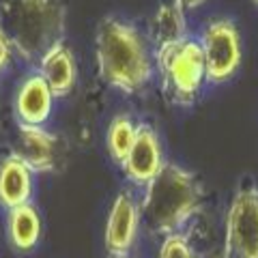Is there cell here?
Returning a JSON list of instances; mask_svg holds the SVG:
<instances>
[{"label": "cell", "instance_id": "1", "mask_svg": "<svg viewBox=\"0 0 258 258\" xmlns=\"http://www.w3.org/2000/svg\"><path fill=\"white\" fill-rule=\"evenodd\" d=\"M99 76L123 93H136L151 78V58L138 28L116 18L99 22L95 35Z\"/></svg>", "mask_w": 258, "mask_h": 258}, {"label": "cell", "instance_id": "2", "mask_svg": "<svg viewBox=\"0 0 258 258\" xmlns=\"http://www.w3.org/2000/svg\"><path fill=\"white\" fill-rule=\"evenodd\" d=\"M200 185L191 172L174 164H164L147 183L142 207L138 209L151 232L170 235L196 213Z\"/></svg>", "mask_w": 258, "mask_h": 258}, {"label": "cell", "instance_id": "3", "mask_svg": "<svg viewBox=\"0 0 258 258\" xmlns=\"http://www.w3.org/2000/svg\"><path fill=\"white\" fill-rule=\"evenodd\" d=\"M5 22L13 47L28 60H39L64 30V9L60 0H5Z\"/></svg>", "mask_w": 258, "mask_h": 258}, {"label": "cell", "instance_id": "4", "mask_svg": "<svg viewBox=\"0 0 258 258\" xmlns=\"http://www.w3.org/2000/svg\"><path fill=\"white\" fill-rule=\"evenodd\" d=\"M157 62L164 76L168 93L174 101L191 103L203 86L207 71H205V56L200 43L191 39H181L179 43L157 50Z\"/></svg>", "mask_w": 258, "mask_h": 258}, {"label": "cell", "instance_id": "5", "mask_svg": "<svg viewBox=\"0 0 258 258\" xmlns=\"http://www.w3.org/2000/svg\"><path fill=\"white\" fill-rule=\"evenodd\" d=\"M205 71L211 82H224L237 71L241 62L239 30L230 20H215L203 32Z\"/></svg>", "mask_w": 258, "mask_h": 258}, {"label": "cell", "instance_id": "6", "mask_svg": "<svg viewBox=\"0 0 258 258\" xmlns=\"http://www.w3.org/2000/svg\"><path fill=\"white\" fill-rule=\"evenodd\" d=\"M226 237L235 258H258V189L239 191L228 209Z\"/></svg>", "mask_w": 258, "mask_h": 258}, {"label": "cell", "instance_id": "7", "mask_svg": "<svg viewBox=\"0 0 258 258\" xmlns=\"http://www.w3.org/2000/svg\"><path fill=\"white\" fill-rule=\"evenodd\" d=\"M161 164V149L157 134L149 125L136 127V138L129 149L127 157L123 159L125 174L138 185H147L153 176L159 172Z\"/></svg>", "mask_w": 258, "mask_h": 258}, {"label": "cell", "instance_id": "8", "mask_svg": "<svg viewBox=\"0 0 258 258\" xmlns=\"http://www.w3.org/2000/svg\"><path fill=\"white\" fill-rule=\"evenodd\" d=\"M140 211L127 191H120L112 205L106 226V247L112 256H125L138 235Z\"/></svg>", "mask_w": 258, "mask_h": 258}, {"label": "cell", "instance_id": "9", "mask_svg": "<svg viewBox=\"0 0 258 258\" xmlns=\"http://www.w3.org/2000/svg\"><path fill=\"white\" fill-rule=\"evenodd\" d=\"M54 153H56V138L47 134L41 125H24L20 123L18 142H15L13 155L24 161L30 170L43 172L54 166Z\"/></svg>", "mask_w": 258, "mask_h": 258}, {"label": "cell", "instance_id": "10", "mask_svg": "<svg viewBox=\"0 0 258 258\" xmlns=\"http://www.w3.org/2000/svg\"><path fill=\"white\" fill-rule=\"evenodd\" d=\"M54 95L45 84L41 74H35L24 80L15 95V112L24 125H43L50 118Z\"/></svg>", "mask_w": 258, "mask_h": 258}, {"label": "cell", "instance_id": "11", "mask_svg": "<svg viewBox=\"0 0 258 258\" xmlns=\"http://www.w3.org/2000/svg\"><path fill=\"white\" fill-rule=\"evenodd\" d=\"M39 67H41V78L50 86L54 97H67L76 88V60L74 54L69 52V47L62 41L54 43L39 58Z\"/></svg>", "mask_w": 258, "mask_h": 258}, {"label": "cell", "instance_id": "12", "mask_svg": "<svg viewBox=\"0 0 258 258\" xmlns=\"http://www.w3.org/2000/svg\"><path fill=\"white\" fill-rule=\"evenodd\" d=\"M30 168L15 155H9L0 164V205L13 209L22 203H28L32 194Z\"/></svg>", "mask_w": 258, "mask_h": 258}, {"label": "cell", "instance_id": "13", "mask_svg": "<svg viewBox=\"0 0 258 258\" xmlns=\"http://www.w3.org/2000/svg\"><path fill=\"white\" fill-rule=\"evenodd\" d=\"M9 237L15 249L30 252L41 237V220L37 209L30 203H22L11 209L9 213Z\"/></svg>", "mask_w": 258, "mask_h": 258}, {"label": "cell", "instance_id": "14", "mask_svg": "<svg viewBox=\"0 0 258 258\" xmlns=\"http://www.w3.org/2000/svg\"><path fill=\"white\" fill-rule=\"evenodd\" d=\"M151 39L159 47H168L185 39V15L174 3H164L151 20Z\"/></svg>", "mask_w": 258, "mask_h": 258}, {"label": "cell", "instance_id": "15", "mask_svg": "<svg viewBox=\"0 0 258 258\" xmlns=\"http://www.w3.org/2000/svg\"><path fill=\"white\" fill-rule=\"evenodd\" d=\"M134 138H136V125L132 123L129 116H116L110 123L108 149H110V155L114 157L118 164H123V159L127 157L129 149H132V144H134Z\"/></svg>", "mask_w": 258, "mask_h": 258}, {"label": "cell", "instance_id": "16", "mask_svg": "<svg viewBox=\"0 0 258 258\" xmlns=\"http://www.w3.org/2000/svg\"><path fill=\"white\" fill-rule=\"evenodd\" d=\"M159 258H191V249L187 245V239L176 235V232H170V235L166 237L164 245H161Z\"/></svg>", "mask_w": 258, "mask_h": 258}, {"label": "cell", "instance_id": "17", "mask_svg": "<svg viewBox=\"0 0 258 258\" xmlns=\"http://www.w3.org/2000/svg\"><path fill=\"white\" fill-rule=\"evenodd\" d=\"M11 50H13L11 39L5 32V28L0 26V74H3V71L9 67V62H11Z\"/></svg>", "mask_w": 258, "mask_h": 258}, {"label": "cell", "instance_id": "18", "mask_svg": "<svg viewBox=\"0 0 258 258\" xmlns=\"http://www.w3.org/2000/svg\"><path fill=\"white\" fill-rule=\"evenodd\" d=\"M176 5L181 7V9L185 11V9H194V7H198V5H203L205 0H174Z\"/></svg>", "mask_w": 258, "mask_h": 258}, {"label": "cell", "instance_id": "19", "mask_svg": "<svg viewBox=\"0 0 258 258\" xmlns=\"http://www.w3.org/2000/svg\"><path fill=\"white\" fill-rule=\"evenodd\" d=\"M114 258H125V256H114Z\"/></svg>", "mask_w": 258, "mask_h": 258}, {"label": "cell", "instance_id": "20", "mask_svg": "<svg viewBox=\"0 0 258 258\" xmlns=\"http://www.w3.org/2000/svg\"><path fill=\"white\" fill-rule=\"evenodd\" d=\"M254 3H256V5H258V0H254Z\"/></svg>", "mask_w": 258, "mask_h": 258}]
</instances>
